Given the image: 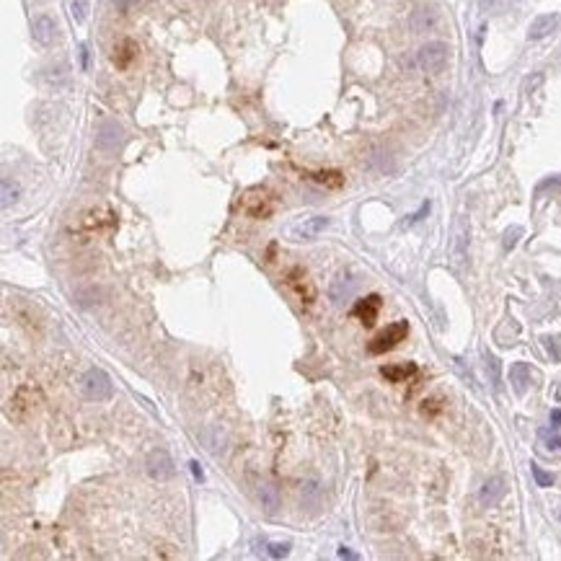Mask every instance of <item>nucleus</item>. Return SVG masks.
I'll list each match as a JSON object with an SVG mask.
<instances>
[{"instance_id": "obj_1", "label": "nucleus", "mask_w": 561, "mask_h": 561, "mask_svg": "<svg viewBox=\"0 0 561 561\" xmlns=\"http://www.w3.org/2000/svg\"><path fill=\"white\" fill-rule=\"evenodd\" d=\"M80 388H83L86 398H91V401H109L111 394H114L111 378L101 367H91L89 373L80 378Z\"/></svg>"}, {"instance_id": "obj_2", "label": "nucleus", "mask_w": 561, "mask_h": 561, "mask_svg": "<svg viewBox=\"0 0 561 561\" xmlns=\"http://www.w3.org/2000/svg\"><path fill=\"white\" fill-rule=\"evenodd\" d=\"M406 336H409V324H406V321H396V324L383 329V331L367 344V352H370V355H385V352H391V349H396V347L401 344Z\"/></svg>"}, {"instance_id": "obj_3", "label": "nucleus", "mask_w": 561, "mask_h": 561, "mask_svg": "<svg viewBox=\"0 0 561 561\" xmlns=\"http://www.w3.org/2000/svg\"><path fill=\"white\" fill-rule=\"evenodd\" d=\"M468 243H471V228H468V220L466 217H458V223L453 228V236H450V264L455 269H461L468 259Z\"/></svg>"}, {"instance_id": "obj_4", "label": "nucleus", "mask_w": 561, "mask_h": 561, "mask_svg": "<svg viewBox=\"0 0 561 561\" xmlns=\"http://www.w3.org/2000/svg\"><path fill=\"white\" fill-rule=\"evenodd\" d=\"M241 207L251 217H269L275 212V197L264 189H251L241 197Z\"/></svg>"}, {"instance_id": "obj_5", "label": "nucleus", "mask_w": 561, "mask_h": 561, "mask_svg": "<svg viewBox=\"0 0 561 561\" xmlns=\"http://www.w3.org/2000/svg\"><path fill=\"white\" fill-rule=\"evenodd\" d=\"M39 404H42L39 388H34V385H21L19 391H16V396L10 398V416L24 419L26 414H31Z\"/></svg>"}, {"instance_id": "obj_6", "label": "nucleus", "mask_w": 561, "mask_h": 561, "mask_svg": "<svg viewBox=\"0 0 561 561\" xmlns=\"http://www.w3.org/2000/svg\"><path fill=\"white\" fill-rule=\"evenodd\" d=\"M416 62L427 73H440L448 65V47H445L443 42H430V44H424L422 50H419Z\"/></svg>"}, {"instance_id": "obj_7", "label": "nucleus", "mask_w": 561, "mask_h": 561, "mask_svg": "<svg viewBox=\"0 0 561 561\" xmlns=\"http://www.w3.org/2000/svg\"><path fill=\"white\" fill-rule=\"evenodd\" d=\"M326 228H329V217L326 215L303 217L300 223H295V226L290 228V236L295 238V241H313V238H318L324 233Z\"/></svg>"}, {"instance_id": "obj_8", "label": "nucleus", "mask_w": 561, "mask_h": 561, "mask_svg": "<svg viewBox=\"0 0 561 561\" xmlns=\"http://www.w3.org/2000/svg\"><path fill=\"white\" fill-rule=\"evenodd\" d=\"M145 468H148V476L153 479V481H166V479H171L174 476V461H171V455L166 453V450H153V453L148 455V461H145Z\"/></svg>"}, {"instance_id": "obj_9", "label": "nucleus", "mask_w": 561, "mask_h": 561, "mask_svg": "<svg viewBox=\"0 0 561 561\" xmlns=\"http://www.w3.org/2000/svg\"><path fill=\"white\" fill-rule=\"evenodd\" d=\"M380 308H383L380 295H367V297H362V300H357L355 308H352V313H355L365 326H375Z\"/></svg>"}, {"instance_id": "obj_10", "label": "nucleus", "mask_w": 561, "mask_h": 561, "mask_svg": "<svg viewBox=\"0 0 561 561\" xmlns=\"http://www.w3.org/2000/svg\"><path fill=\"white\" fill-rule=\"evenodd\" d=\"M287 285L295 290L297 297H300L303 303H313L315 290H313V285H311L308 275L300 269V266H295V269H290V272H287Z\"/></svg>"}, {"instance_id": "obj_11", "label": "nucleus", "mask_w": 561, "mask_h": 561, "mask_svg": "<svg viewBox=\"0 0 561 561\" xmlns=\"http://www.w3.org/2000/svg\"><path fill=\"white\" fill-rule=\"evenodd\" d=\"M31 34H34V42H37V44L50 47L52 42H55V37H57V24H55L50 16H39V19H34V24H31Z\"/></svg>"}, {"instance_id": "obj_12", "label": "nucleus", "mask_w": 561, "mask_h": 561, "mask_svg": "<svg viewBox=\"0 0 561 561\" xmlns=\"http://www.w3.org/2000/svg\"><path fill=\"white\" fill-rule=\"evenodd\" d=\"M504 492H507L504 479H502V476H494V479H489V481L481 486V492H479V502H481L484 507H494V504L502 502Z\"/></svg>"}, {"instance_id": "obj_13", "label": "nucleus", "mask_w": 561, "mask_h": 561, "mask_svg": "<svg viewBox=\"0 0 561 561\" xmlns=\"http://www.w3.org/2000/svg\"><path fill=\"white\" fill-rule=\"evenodd\" d=\"M531 380H533V370L528 362H515L510 367V383L512 388H515V394H520V396L525 394Z\"/></svg>"}, {"instance_id": "obj_14", "label": "nucleus", "mask_w": 561, "mask_h": 561, "mask_svg": "<svg viewBox=\"0 0 561 561\" xmlns=\"http://www.w3.org/2000/svg\"><path fill=\"white\" fill-rule=\"evenodd\" d=\"M556 26H559V16H556V13H543V16H538V19L531 24L528 39H543V37H549Z\"/></svg>"}, {"instance_id": "obj_15", "label": "nucleus", "mask_w": 561, "mask_h": 561, "mask_svg": "<svg viewBox=\"0 0 561 561\" xmlns=\"http://www.w3.org/2000/svg\"><path fill=\"white\" fill-rule=\"evenodd\" d=\"M380 375L391 383H406L409 378L416 375V365L414 362H404V365H383L380 367Z\"/></svg>"}, {"instance_id": "obj_16", "label": "nucleus", "mask_w": 561, "mask_h": 561, "mask_svg": "<svg viewBox=\"0 0 561 561\" xmlns=\"http://www.w3.org/2000/svg\"><path fill=\"white\" fill-rule=\"evenodd\" d=\"M135 55H138V44H135L132 39H122L117 47H114V55H111V59H114V65H117V68L125 70V68H129V62L135 59Z\"/></svg>"}, {"instance_id": "obj_17", "label": "nucleus", "mask_w": 561, "mask_h": 561, "mask_svg": "<svg viewBox=\"0 0 561 561\" xmlns=\"http://www.w3.org/2000/svg\"><path fill=\"white\" fill-rule=\"evenodd\" d=\"M259 499H261V507H264L266 515H275L279 510V494L272 484H261L259 486Z\"/></svg>"}, {"instance_id": "obj_18", "label": "nucleus", "mask_w": 561, "mask_h": 561, "mask_svg": "<svg viewBox=\"0 0 561 561\" xmlns=\"http://www.w3.org/2000/svg\"><path fill=\"white\" fill-rule=\"evenodd\" d=\"M313 178L318 181V184H324V187H329V189H339L342 187V181H344L339 171H324V174H315Z\"/></svg>"}, {"instance_id": "obj_19", "label": "nucleus", "mask_w": 561, "mask_h": 561, "mask_svg": "<svg viewBox=\"0 0 561 561\" xmlns=\"http://www.w3.org/2000/svg\"><path fill=\"white\" fill-rule=\"evenodd\" d=\"M16 199H19V187L10 184V178H3V210L16 205Z\"/></svg>"}, {"instance_id": "obj_20", "label": "nucleus", "mask_w": 561, "mask_h": 561, "mask_svg": "<svg viewBox=\"0 0 561 561\" xmlns=\"http://www.w3.org/2000/svg\"><path fill=\"white\" fill-rule=\"evenodd\" d=\"M531 473H533V479H535V484H538V486H543V489L553 486V476L543 471L538 463H531Z\"/></svg>"}, {"instance_id": "obj_21", "label": "nucleus", "mask_w": 561, "mask_h": 561, "mask_svg": "<svg viewBox=\"0 0 561 561\" xmlns=\"http://www.w3.org/2000/svg\"><path fill=\"white\" fill-rule=\"evenodd\" d=\"M86 13H89V3H86V0H73V3H70V16L75 19V24H83V21H86Z\"/></svg>"}, {"instance_id": "obj_22", "label": "nucleus", "mask_w": 561, "mask_h": 561, "mask_svg": "<svg viewBox=\"0 0 561 561\" xmlns=\"http://www.w3.org/2000/svg\"><path fill=\"white\" fill-rule=\"evenodd\" d=\"M266 553H269L272 559H285L287 553H290V543H269V546H266Z\"/></svg>"}, {"instance_id": "obj_23", "label": "nucleus", "mask_w": 561, "mask_h": 561, "mask_svg": "<svg viewBox=\"0 0 561 561\" xmlns=\"http://www.w3.org/2000/svg\"><path fill=\"white\" fill-rule=\"evenodd\" d=\"M520 236H522V228H510V230L504 233V251H512Z\"/></svg>"}, {"instance_id": "obj_24", "label": "nucleus", "mask_w": 561, "mask_h": 561, "mask_svg": "<svg viewBox=\"0 0 561 561\" xmlns=\"http://www.w3.org/2000/svg\"><path fill=\"white\" fill-rule=\"evenodd\" d=\"M440 409H443V401H440V398H427V401L422 404V414H427V416L440 414Z\"/></svg>"}, {"instance_id": "obj_25", "label": "nucleus", "mask_w": 561, "mask_h": 561, "mask_svg": "<svg viewBox=\"0 0 561 561\" xmlns=\"http://www.w3.org/2000/svg\"><path fill=\"white\" fill-rule=\"evenodd\" d=\"M486 367H489L492 380H494V385H497V383H499V360H497V357H492V355H486Z\"/></svg>"}, {"instance_id": "obj_26", "label": "nucleus", "mask_w": 561, "mask_h": 561, "mask_svg": "<svg viewBox=\"0 0 561 561\" xmlns=\"http://www.w3.org/2000/svg\"><path fill=\"white\" fill-rule=\"evenodd\" d=\"M541 437L546 440V443H549V448H551V450H561V437H556V434L551 437V434L546 432V430L541 432Z\"/></svg>"}, {"instance_id": "obj_27", "label": "nucleus", "mask_w": 561, "mask_h": 561, "mask_svg": "<svg viewBox=\"0 0 561 561\" xmlns=\"http://www.w3.org/2000/svg\"><path fill=\"white\" fill-rule=\"evenodd\" d=\"M543 344H546V349H549V355H551V360H559V349L553 347V339H551V336H546V339H543Z\"/></svg>"}, {"instance_id": "obj_28", "label": "nucleus", "mask_w": 561, "mask_h": 561, "mask_svg": "<svg viewBox=\"0 0 561 561\" xmlns=\"http://www.w3.org/2000/svg\"><path fill=\"white\" fill-rule=\"evenodd\" d=\"M551 427H553V430H559V427H561V412H559V409H553V412H551Z\"/></svg>"}, {"instance_id": "obj_29", "label": "nucleus", "mask_w": 561, "mask_h": 561, "mask_svg": "<svg viewBox=\"0 0 561 561\" xmlns=\"http://www.w3.org/2000/svg\"><path fill=\"white\" fill-rule=\"evenodd\" d=\"M189 466H192V473H194V479H199V481H202L205 476H202V468H199V463H197V461H192V463H189Z\"/></svg>"}, {"instance_id": "obj_30", "label": "nucleus", "mask_w": 561, "mask_h": 561, "mask_svg": "<svg viewBox=\"0 0 561 561\" xmlns=\"http://www.w3.org/2000/svg\"><path fill=\"white\" fill-rule=\"evenodd\" d=\"M111 3H114L117 8H129V6H135L138 0H111Z\"/></svg>"}, {"instance_id": "obj_31", "label": "nucleus", "mask_w": 561, "mask_h": 561, "mask_svg": "<svg viewBox=\"0 0 561 561\" xmlns=\"http://www.w3.org/2000/svg\"><path fill=\"white\" fill-rule=\"evenodd\" d=\"M339 556H342V559H355V553L347 551V549H339Z\"/></svg>"}]
</instances>
